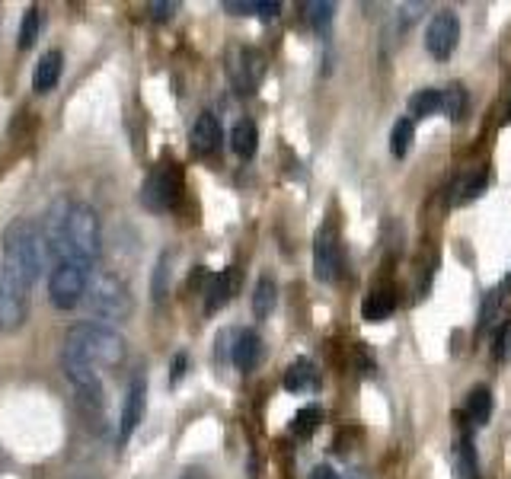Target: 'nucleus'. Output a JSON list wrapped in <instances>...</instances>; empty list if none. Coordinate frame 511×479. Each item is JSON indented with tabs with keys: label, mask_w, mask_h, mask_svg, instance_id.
Masks as SVG:
<instances>
[{
	"label": "nucleus",
	"mask_w": 511,
	"mask_h": 479,
	"mask_svg": "<svg viewBox=\"0 0 511 479\" xmlns=\"http://www.w3.org/2000/svg\"><path fill=\"white\" fill-rule=\"evenodd\" d=\"M393 310H396L393 287H374L361 304V317L368 319V323H383V319L393 317Z\"/></svg>",
	"instance_id": "nucleus-18"
},
{
	"label": "nucleus",
	"mask_w": 511,
	"mask_h": 479,
	"mask_svg": "<svg viewBox=\"0 0 511 479\" xmlns=\"http://www.w3.org/2000/svg\"><path fill=\"white\" fill-rule=\"evenodd\" d=\"M87 281H89V266L83 262H55L48 275V300L57 307V310H74L77 304L87 294Z\"/></svg>",
	"instance_id": "nucleus-5"
},
{
	"label": "nucleus",
	"mask_w": 511,
	"mask_h": 479,
	"mask_svg": "<svg viewBox=\"0 0 511 479\" xmlns=\"http://www.w3.org/2000/svg\"><path fill=\"white\" fill-rule=\"evenodd\" d=\"M147 10H151V16L157 19V23H166V19H172V13H176V4L157 0V4H147Z\"/></svg>",
	"instance_id": "nucleus-32"
},
{
	"label": "nucleus",
	"mask_w": 511,
	"mask_h": 479,
	"mask_svg": "<svg viewBox=\"0 0 511 479\" xmlns=\"http://www.w3.org/2000/svg\"><path fill=\"white\" fill-rule=\"evenodd\" d=\"M45 249L55 262H83L93 266L102 253V224L89 204L83 202H57L48 211L42 227Z\"/></svg>",
	"instance_id": "nucleus-1"
},
{
	"label": "nucleus",
	"mask_w": 511,
	"mask_h": 479,
	"mask_svg": "<svg viewBox=\"0 0 511 479\" xmlns=\"http://www.w3.org/2000/svg\"><path fill=\"white\" fill-rule=\"evenodd\" d=\"M80 304H87L89 317L112 319V323L128 319V317H131V310H134L131 287L125 285V278H119V275H112V272L89 275L87 294H83Z\"/></svg>",
	"instance_id": "nucleus-4"
},
{
	"label": "nucleus",
	"mask_w": 511,
	"mask_h": 479,
	"mask_svg": "<svg viewBox=\"0 0 511 479\" xmlns=\"http://www.w3.org/2000/svg\"><path fill=\"white\" fill-rule=\"evenodd\" d=\"M412 134H415V121L412 119H400L390 131V151H393L396 160H402L412 147Z\"/></svg>",
	"instance_id": "nucleus-25"
},
{
	"label": "nucleus",
	"mask_w": 511,
	"mask_h": 479,
	"mask_svg": "<svg viewBox=\"0 0 511 479\" xmlns=\"http://www.w3.org/2000/svg\"><path fill=\"white\" fill-rule=\"evenodd\" d=\"M304 13H307V23L313 26L317 32H326L332 23V13H336V6L329 4V0H310V4H304Z\"/></svg>",
	"instance_id": "nucleus-27"
},
{
	"label": "nucleus",
	"mask_w": 511,
	"mask_h": 479,
	"mask_svg": "<svg viewBox=\"0 0 511 479\" xmlns=\"http://www.w3.org/2000/svg\"><path fill=\"white\" fill-rule=\"evenodd\" d=\"M230 361H234V368L243 370V374H249V370L259 368V361H262V338H259V332H253V329L236 332V342L230 345Z\"/></svg>",
	"instance_id": "nucleus-13"
},
{
	"label": "nucleus",
	"mask_w": 511,
	"mask_h": 479,
	"mask_svg": "<svg viewBox=\"0 0 511 479\" xmlns=\"http://www.w3.org/2000/svg\"><path fill=\"white\" fill-rule=\"evenodd\" d=\"M275 300H278V287H275V281L268 278V275H262V278L256 281V287H253V313H256V319H266L268 313L275 310Z\"/></svg>",
	"instance_id": "nucleus-24"
},
{
	"label": "nucleus",
	"mask_w": 511,
	"mask_h": 479,
	"mask_svg": "<svg viewBox=\"0 0 511 479\" xmlns=\"http://www.w3.org/2000/svg\"><path fill=\"white\" fill-rule=\"evenodd\" d=\"M182 368H185V355H176V364H172V383L182 377Z\"/></svg>",
	"instance_id": "nucleus-36"
},
{
	"label": "nucleus",
	"mask_w": 511,
	"mask_h": 479,
	"mask_svg": "<svg viewBox=\"0 0 511 479\" xmlns=\"http://www.w3.org/2000/svg\"><path fill=\"white\" fill-rule=\"evenodd\" d=\"M495 358L498 361H511V319L502 326V332L495 338Z\"/></svg>",
	"instance_id": "nucleus-30"
},
{
	"label": "nucleus",
	"mask_w": 511,
	"mask_h": 479,
	"mask_svg": "<svg viewBox=\"0 0 511 479\" xmlns=\"http://www.w3.org/2000/svg\"><path fill=\"white\" fill-rule=\"evenodd\" d=\"M281 4L278 0H256V16H278Z\"/></svg>",
	"instance_id": "nucleus-33"
},
{
	"label": "nucleus",
	"mask_w": 511,
	"mask_h": 479,
	"mask_svg": "<svg viewBox=\"0 0 511 479\" xmlns=\"http://www.w3.org/2000/svg\"><path fill=\"white\" fill-rule=\"evenodd\" d=\"M457 38H460V19L457 13L451 10H441L432 16V23H428L425 29V48L432 57H438V61H447V57L454 55V48H457Z\"/></svg>",
	"instance_id": "nucleus-10"
},
{
	"label": "nucleus",
	"mask_w": 511,
	"mask_h": 479,
	"mask_svg": "<svg viewBox=\"0 0 511 479\" xmlns=\"http://www.w3.org/2000/svg\"><path fill=\"white\" fill-rule=\"evenodd\" d=\"M310 479H339V473L332 470L329 463H319V466H313V470H310Z\"/></svg>",
	"instance_id": "nucleus-34"
},
{
	"label": "nucleus",
	"mask_w": 511,
	"mask_h": 479,
	"mask_svg": "<svg viewBox=\"0 0 511 479\" xmlns=\"http://www.w3.org/2000/svg\"><path fill=\"white\" fill-rule=\"evenodd\" d=\"M236 291V268H227V272L221 275H211L208 281V291H204V313H217L224 310V307L230 304V297H234Z\"/></svg>",
	"instance_id": "nucleus-15"
},
{
	"label": "nucleus",
	"mask_w": 511,
	"mask_h": 479,
	"mask_svg": "<svg viewBox=\"0 0 511 479\" xmlns=\"http://www.w3.org/2000/svg\"><path fill=\"white\" fill-rule=\"evenodd\" d=\"M230 147H234L236 157L249 160L256 153V147H259V128H256V121L249 119H240L234 125V131H230Z\"/></svg>",
	"instance_id": "nucleus-20"
},
{
	"label": "nucleus",
	"mask_w": 511,
	"mask_h": 479,
	"mask_svg": "<svg viewBox=\"0 0 511 479\" xmlns=\"http://www.w3.org/2000/svg\"><path fill=\"white\" fill-rule=\"evenodd\" d=\"M319 422H323V409H319V406H304V409H297V415H294L291 432L297 434V438H310V434L317 432Z\"/></svg>",
	"instance_id": "nucleus-26"
},
{
	"label": "nucleus",
	"mask_w": 511,
	"mask_h": 479,
	"mask_svg": "<svg viewBox=\"0 0 511 479\" xmlns=\"http://www.w3.org/2000/svg\"><path fill=\"white\" fill-rule=\"evenodd\" d=\"M64 351L80 358V361L89 364V368L109 370V368H119V364L125 361V338L102 323H77L68 329Z\"/></svg>",
	"instance_id": "nucleus-3"
},
{
	"label": "nucleus",
	"mask_w": 511,
	"mask_h": 479,
	"mask_svg": "<svg viewBox=\"0 0 511 479\" xmlns=\"http://www.w3.org/2000/svg\"><path fill=\"white\" fill-rule=\"evenodd\" d=\"M61 70H64V55L57 48L45 51L42 57H38L36 64V74H32V89L36 93H48V89L57 87V80H61Z\"/></svg>",
	"instance_id": "nucleus-16"
},
{
	"label": "nucleus",
	"mask_w": 511,
	"mask_h": 479,
	"mask_svg": "<svg viewBox=\"0 0 511 479\" xmlns=\"http://www.w3.org/2000/svg\"><path fill=\"white\" fill-rule=\"evenodd\" d=\"M189 147L195 157H211L221 147V121L214 119V112H204L195 119L189 131Z\"/></svg>",
	"instance_id": "nucleus-12"
},
{
	"label": "nucleus",
	"mask_w": 511,
	"mask_h": 479,
	"mask_svg": "<svg viewBox=\"0 0 511 479\" xmlns=\"http://www.w3.org/2000/svg\"><path fill=\"white\" fill-rule=\"evenodd\" d=\"M179 192H182V172L176 170V163H157L141 185V204L160 214L179 202Z\"/></svg>",
	"instance_id": "nucleus-6"
},
{
	"label": "nucleus",
	"mask_w": 511,
	"mask_h": 479,
	"mask_svg": "<svg viewBox=\"0 0 511 479\" xmlns=\"http://www.w3.org/2000/svg\"><path fill=\"white\" fill-rule=\"evenodd\" d=\"M319 383V374L317 368H313V361H307V358H297V361L287 364L285 370V390H291V393H300V390H313Z\"/></svg>",
	"instance_id": "nucleus-19"
},
{
	"label": "nucleus",
	"mask_w": 511,
	"mask_h": 479,
	"mask_svg": "<svg viewBox=\"0 0 511 479\" xmlns=\"http://www.w3.org/2000/svg\"><path fill=\"white\" fill-rule=\"evenodd\" d=\"M339 272H342V243H339V234L326 224V227L317 230V240H313V275L319 281H336Z\"/></svg>",
	"instance_id": "nucleus-9"
},
{
	"label": "nucleus",
	"mask_w": 511,
	"mask_h": 479,
	"mask_svg": "<svg viewBox=\"0 0 511 479\" xmlns=\"http://www.w3.org/2000/svg\"><path fill=\"white\" fill-rule=\"evenodd\" d=\"M166 275H170V253H163L160 255V262H157V268H153V281H151V291H153V300H160L166 294Z\"/></svg>",
	"instance_id": "nucleus-29"
},
{
	"label": "nucleus",
	"mask_w": 511,
	"mask_h": 479,
	"mask_svg": "<svg viewBox=\"0 0 511 479\" xmlns=\"http://www.w3.org/2000/svg\"><path fill=\"white\" fill-rule=\"evenodd\" d=\"M48 249L42 240V227L29 217H16L4 230V272L13 275L19 285H36Z\"/></svg>",
	"instance_id": "nucleus-2"
},
{
	"label": "nucleus",
	"mask_w": 511,
	"mask_h": 479,
	"mask_svg": "<svg viewBox=\"0 0 511 479\" xmlns=\"http://www.w3.org/2000/svg\"><path fill=\"white\" fill-rule=\"evenodd\" d=\"M454 476L457 479H479V463H476V447H473L470 428H460L457 441H454Z\"/></svg>",
	"instance_id": "nucleus-14"
},
{
	"label": "nucleus",
	"mask_w": 511,
	"mask_h": 479,
	"mask_svg": "<svg viewBox=\"0 0 511 479\" xmlns=\"http://www.w3.org/2000/svg\"><path fill=\"white\" fill-rule=\"evenodd\" d=\"M227 77L240 93H253L266 77V57L262 51L246 48V45H234L227 48Z\"/></svg>",
	"instance_id": "nucleus-7"
},
{
	"label": "nucleus",
	"mask_w": 511,
	"mask_h": 479,
	"mask_svg": "<svg viewBox=\"0 0 511 479\" xmlns=\"http://www.w3.org/2000/svg\"><path fill=\"white\" fill-rule=\"evenodd\" d=\"M224 10L234 13V16H253L256 0H224Z\"/></svg>",
	"instance_id": "nucleus-31"
},
{
	"label": "nucleus",
	"mask_w": 511,
	"mask_h": 479,
	"mask_svg": "<svg viewBox=\"0 0 511 479\" xmlns=\"http://www.w3.org/2000/svg\"><path fill=\"white\" fill-rule=\"evenodd\" d=\"M492 409H495V400H492V390L489 387H473L470 396H466V419L473 425H485L492 419Z\"/></svg>",
	"instance_id": "nucleus-21"
},
{
	"label": "nucleus",
	"mask_w": 511,
	"mask_h": 479,
	"mask_svg": "<svg viewBox=\"0 0 511 479\" xmlns=\"http://www.w3.org/2000/svg\"><path fill=\"white\" fill-rule=\"evenodd\" d=\"M485 185H489V172H485V166H476V170L464 172V176L454 182L451 204H470V202H476V198L485 192Z\"/></svg>",
	"instance_id": "nucleus-17"
},
{
	"label": "nucleus",
	"mask_w": 511,
	"mask_h": 479,
	"mask_svg": "<svg viewBox=\"0 0 511 479\" xmlns=\"http://www.w3.org/2000/svg\"><path fill=\"white\" fill-rule=\"evenodd\" d=\"M144 396H147V380L144 374L131 377V387L121 402V419H119V444H128V438L134 434V428L144 422Z\"/></svg>",
	"instance_id": "nucleus-11"
},
{
	"label": "nucleus",
	"mask_w": 511,
	"mask_h": 479,
	"mask_svg": "<svg viewBox=\"0 0 511 479\" xmlns=\"http://www.w3.org/2000/svg\"><path fill=\"white\" fill-rule=\"evenodd\" d=\"M434 112H441V89L425 87V89H419V93L409 96V115L406 119L422 121V119H432Z\"/></svg>",
	"instance_id": "nucleus-22"
},
{
	"label": "nucleus",
	"mask_w": 511,
	"mask_h": 479,
	"mask_svg": "<svg viewBox=\"0 0 511 479\" xmlns=\"http://www.w3.org/2000/svg\"><path fill=\"white\" fill-rule=\"evenodd\" d=\"M502 125H511V99H508V106H505V115H502Z\"/></svg>",
	"instance_id": "nucleus-37"
},
{
	"label": "nucleus",
	"mask_w": 511,
	"mask_h": 479,
	"mask_svg": "<svg viewBox=\"0 0 511 479\" xmlns=\"http://www.w3.org/2000/svg\"><path fill=\"white\" fill-rule=\"evenodd\" d=\"M419 10H425V4H406L402 6V23H415V19H419Z\"/></svg>",
	"instance_id": "nucleus-35"
},
{
	"label": "nucleus",
	"mask_w": 511,
	"mask_h": 479,
	"mask_svg": "<svg viewBox=\"0 0 511 479\" xmlns=\"http://www.w3.org/2000/svg\"><path fill=\"white\" fill-rule=\"evenodd\" d=\"M29 287L19 285L13 275L4 272L0 266V332H16L26 323V313H29V300H26Z\"/></svg>",
	"instance_id": "nucleus-8"
},
{
	"label": "nucleus",
	"mask_w": 511,
	"mask_h": 479,
	"mask_svg": "<svg viewBox=\"0 0 511 479\" xmlns=\"http://www.w3.org/2000/svg\"><path fill=\"white\" fill-rule=\"evenodd\" d=\"M38 32H42V10H38V6H29L23 23H19V48H32Z\"/></svg>",
	"instance_id": "nucleus-28"
},
{
	"label": "nucleus",
	"mask_w": 511,
	"mask_h": 479,
	"mask_svg": "<svg viewBox=\"0 0 511 479\" xmlns=\"http://www.w3.org/2000/svg\"><path fill=\"white\" fill-rule=\"evenodd\" d=\"M466 106H470V96H466L464 83H451V87L441 89V112L451 121H460L466 115Z\"/></svg>",
	"instance_id": "nucleus-23"
}]
</instances>
